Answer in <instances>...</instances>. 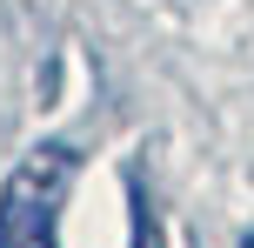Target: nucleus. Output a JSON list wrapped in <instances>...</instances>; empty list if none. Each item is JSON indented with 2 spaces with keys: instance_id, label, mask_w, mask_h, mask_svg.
Here are the masks:
<instances>
[{
  "instance_id": "f257e3e1",
  "label": "nucleus",
  "mask_w": 254,
  "mask_h": 248,
  "mask_svg": "<svg viewBox=\"0 0 254 248\" xmlns=\"http://www.w3.org/2000/svg\"><path fill=\"white\" fill-rule=\"evenodd\" d=\"M74 188L67 148H34L0 188V248H61V201Z\"/></svg>"
},
{
  "instance_id": "f03ea898",
  "label": "nucleus",
  "mask_w": 254,
  "mask_h": 248,
  "mask_svg": "<svg viewBox=\"0 0 254 248\" xmlns=\"http://www.w3.org/2000/svg\"><path fill=\"white\" fill-rule=\"evenodd\" d=\"M241 248H254V235H248V242H241Z\"/></svg>"
}]
</instances>
